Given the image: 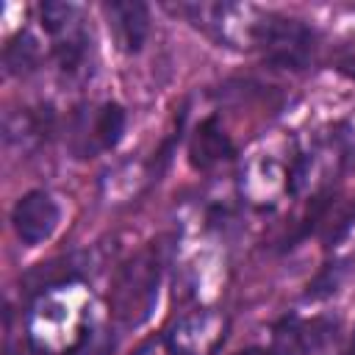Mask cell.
Segmentation results:
<instances>
[{
	"label": "cell",
	"mask_w": 355,
	"mask_h": 355,
	"mask_svg": "<svg viewBox=\"0 0 355 355\" xmlns=\"http://www.w3.org/2000/svg\"><path fill=\"white\" fill-rule=\"evenodd\" d=\"M58 222H61V208L55 197L42 189L22 194L11 208V227L25 247H36L47 241L55 233Z\"/></svg>",
	"instance_id": "cell-8"
},
{
	"label": "cell",
	"mask_w": 355,
	"mask_h": 355,
	"mask_svg": "<svg viewBox=\"0 0 355 355\" xmlns=\"http://www.w3.org/2000/svg\"><path fill=\"white\" fill-rule=\"evenodd\" d=\"M336 327L330 316L288 313L272 327V349L277 355H313L336 338Z\"/></svg>",
	"instance_id": "cell-7"
},
{
	"label": "cell",
	"mask_w": 355,
	"mask_h": 355,
	"mask_svg": "<svg viewBox=\"0 0 355 355\" xmlns=\"http://www.w3.org/2000/svg\"><path fill=\"white\" fill-rule=\"evenodd\" d=\"M103 336V308L83 277L47 286L31 297L25 344L36 355H94Z\"/></svg>",
	"instance_id": "cell-1"
},
{
	"label": "cell",
	"mask_w": 355,
	"mask_h": 355,
	"mask_svg": "<svg viewBox=\"0 0 355 355\" xmlns=\"http://www.w3.org/2000/svg\"><path fill=\"white\" fill-rule=\"evenodd\" d=\"M236 153L230 136L225 133V128L219 125L216 116H205L189 139V164L200 172H208L225 161H230Z\"/></svg>",
	"instance_id": "cell-11"
},
{
	"label": "cell",
	"mask_w": 355,
	"mask_h": 355,
	"mask_svg": "<svg viewBox=\"0 0 355 355\" xmlns=\"http://www.w3.org/2000/svg\"><path fill=\"white\" fill-rule=\"evenodd\" d=\"M227 336V319L214 308L180 316L164 336L166 355H214Z\"/></svg>",
	"instance_id": "cell-6"
},
{
	"label": "cell",
	"mask_w": 355,
	"mask_h": 355,
	"mask_svg": "<svg viewBox=\"0 0 355 355\" xmlns=\"http://www.w3.org/2000/svg\"><path fill=\"white\" fill-rule=\"evenodd\" d=\"M333 67H336L341 75H347V78L355 80V39H352V42H344V44L336 50Z\"/></svg>",
	"instance_id": "cell-14"
},
{
	"label": "cell",
	"mask_w": 355,
	"mask_h": 355,
	"mask_svg": "<svg viewBox=\"0 0 355 355\" xmlns=\"http://www.w3.org/2000/svg\"><path fill=\"white\" fill-rule=\"evenodd\" d=\"M42 28L50 42V55L67 78H80L89 72L92 33L78 6L72 3H42Z\"/></svg>",
	"instance_id": "cell-4"
},
{
	"label": "cell",
	"mask_w": 355,
	"mask_h": 355,
	"mask_svg": "<svg viewBox=\"0 0 355 355\" xmlns=\"http://www.w3.org/2000/svg\"><path fill=\"white\" fill-rule=\"evenodd\" d=\"M341 275H344V269L341 266H324L319 275H316V280L313 283H308V297H327V294H333L336 288H338V283H341Z\"/></svg>",
	"instance_id": "cell-13"
},
{
	"label": "cell",
	"mask_w": 355,
	"mask_h": 355,
	"mask_svg": "<svg viewBox=\"0 0 355 355\" xmlns=\"http://www.w3.org/2000/svg\"><path fill=\"white\" fill-rule=\"evenodd\" d=\"M344 355H355V336H352V341H349V349H347Z\"/></svg>",
	"instance_id": "cell-16"
},
{
	"label": "cell",
	"mask_w": 355,
	"mask_h": 355,
	"mask_svg": "<svg viewBox=\"0 0 355 355\" xmlns=\"http://www.w3.org/2000/svg\"><path fill=\"white\" fill-rule=\"evenodd\" d=\"M44 53H42V42L31 33V31H19L14 39H8L6 50H3V61L8 75H31L39 69Z\"/></svg>",
	"instance_id": "cell-12"
},
{
	"label": "cell",
	"mask_w": 355,
	"mask_h": 355,
	"mask_svg": "<svg viewBox=\"0 0 355 355\" xmlns=\"http://www.w3.org/2000/svg\"><path fill=\"white\" fill-rule=\"evenodd\" d=\"M164 269H166V244L161 241L141 247L133 258H128L116 269L108 297V313L119 327L130 330L150 319L158 302Z\"/></svg>",
	"instance_id": "cell-2"
},
{
	"label": "cell",
	"mask_w": 355,
	"mask_h": 355,
	"mask_svg": "<svg viewBox=\"0 0 355 355\" xmlns=\"http://www.w3.org/2000/svg\"><path fill=\"white\" fill-rule=\"evenodd\" d=\"M250 50H255L272 67L300 72L311 64L316 53V31L300 19H291L275 11H261L252 31Z\"/></svg>",
	"instance_id": "cell-3"
},
{
	"label": "cell",
	"mask_w": 355,
	"mask_h": 355,
	"mask_svg": "<svg viewBox=\"0 0 355 355\" xmlns=\"http://www.w3.org/2000/svg\"><path fill=\"white\" fill-rule=\"evenodd\" d=\"M233 355H277L272 347H247V349H239Z\"/></svg>",
	"instance_id": "cell-15"
},
{
	"label": "cell",
	"mask_w": 355,
	"mask_h": 355,
	"mask_svg": "<svg viewBox=\"0 0 355 355\" xmlns=\"http://www.w3.org/2000/svg\"><path fill=\"white\" fill-rule=\"evenodd\" d=\"M55 133V111L50 105H25L6 114V141L19 150H33Z\"/></svg>",
	"instance_id": "cell-10"
},
{
	"label": "cell",
	"mask_w": 355,
	"mask_h": 355,
	"mask_svg": "<svg viewBox=\"0 0 355 355\" xmlns=\"http://www.w3.org/2000/svg\"><path fill=\"white\" fill-rule=\"evenodd\" d=\"M108 28L122 53H139L150 36V8L136 0H114L103 6Z\"/></svg>",
	"instance_id": "cell-9"
},
{
	"label": "cell",
	"mask_w": 355,
	"mask_h": 355,
	"mask_svg": "<svg viewBox=\"0 0 355 355\" xmlns=\"http://www.w3.org/2000/svg\"><path fill=\"white\" fill-rule=\"evenodd\" d=\"M128 116L119 103H97L80 105L69 114L67 122V144L75 158H97L114 150L125 133Z\"/></svg>",
	"instance_id": "cell-5"
}]
</instances>
